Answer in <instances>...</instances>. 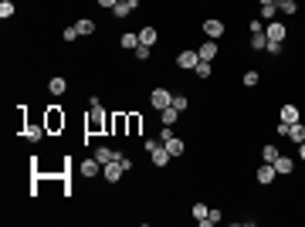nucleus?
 Returning <instances> with one entry per match:
<instances>
[{"label": "nucleus", "instance_id": "nucleus-33", "mask_svg": "<svg viewBox=\"0 0 305 227\" xmlns=\"http://www.w3.org/2000/svg\"><path fill=\"white\" fill-rule=\"evenodd\" d=\"M278 7H282L285 14H295V10H299V3H295V0H278Z\"/></svg>", "mask_w": 305, "mask_h": 227}, {"label": "nucleus", "instance_id": "nucleus-16", "mask_svg": "<svg viewBox=\"0 0 305 227\" xmlns=\"http://www.w3.org/2000/svg\"><path fill=\"white\" fill-rule=\"evenodd\" d=\"M109 129H112L115 136H119L122 129H129V115H112V119H109Z\"/></svg>", "mask_w": 305, "mask_h": 227}, {"label": "nucleus", "instance_id": "nucleus-7", "mask_svg": "<svg viewBox=\"0 0 305 227\" xmlns=\"http://www.w3.org/2000/svg\"><path fill=\"white\" fill-rule=\"evenodd\" d=\"M275 173H278V170H275V163H261V166H258V170H254V180H258V183H265V187H268V183H271V180H275Z\"/></svg>", "mask_w": 305, "mask_h": 227}, {"label": "nucleus", "instance_id": "nucleus-39", "mask_svg": "<svg viewBox=\"0 0 305 227\" xmlns=\"http://www.w3.org/2000/svg\"><path fill=\"white\" fill-rule=\"evenodd\" d=\"M139 132V115H129V136Z\"/></svg>", "mask_w": 305, "mask_h": 227}, {"label": "nucleus", "instance_id": "nucleus-29", "mask_svg": "<svg viewBox=\"0 0 305 227\" xmlns=\"http://www.w3.org/2000/svg\"><path fill=\"white\" fill-rule=\"evenodd\" d=\"M241 81H244V85H248V88H254V85H258V81H261V75H258V72H254V68H251V72H244V78H241Z\"/></svg>", "mask_w": 305, "mask_h": 227}, {"label": "nucleus", "instance_id": "nucleus-21", "mask_svg": "<svg viewBox=\"0 0 305 227\" xmlns=\"http://www.w3.org/2000/svg\"><path fill=\"white\" fill-rule=\"evenodd\" d=\"M92 156H95L98 163H112V159H115V152L109 150V146H95V152H92Z\"/></svg>", "mask_w": 305, "mask_h": 227}, {"label": "nucleus", "instance_id": "nucleus-40", "mask_svg": "<svg viewBox=\"0 0 305 227\" xmlns=\"http://www.w3.org/2000/svg\"><path fill=\"white\" fill-rule=\"evenodd\" d=\"M115 3H119V0H98V7H105V10H112Z\"/></svg>", "mask_w": 305, "mask_h": 227}, {"label": "nucleus", "instance_id": "nucleus-35", "mask_svg": "<svg viewBox=\"0 0 305 227\" xmlns=\"http://www.w3.org/2000/svg\"><path fill=\"white\" fill-rule=\"evenodd\" d=\"M115 159H119V166H122V170H126V173H129V170H133V159H129V156H126V152H115Z\"/></svg>", "mask_w": 305, "mask_h": 227}, {"label": "nucleus", "instance_id": "nucleus-24", "mask_svg": "<svg viewBox=\"0 0 305 227\" xmlns=\"http://www.w3.org/2000/svg\"><path fill=\"white\" fill-rule=\"evenodd\" d=\"M282 122H288V126L299 122V109L295 105H282Z\"/></svg>", "mask_w": 305, "mask_h": 227}, {"label": "nucleus", "instance_id": "nucleus-13", "mask_svg": "<svg viewBox=\"0 0 305 227\" xmlns=\"http://www.w3.org/2000/svg\"><path fill=\"white\" fill-rule=\"evenodd\" d=\"M163 146H166V150H170V156H183V150H187V143H183V139H180V136H170V139H166V143H163Z\"/></svg>", "mask_w": 305, "mask_h": 227}, {"label": "nucleus", "instance_id": "nucleus-43", "mask_svg": "<svg viewBox=\"0 0 305 227\" xmlns=\"http://www.w3.org/2000/svg\"><path fill=\"white\" fill-rule=\"evenodd\" d=\"M126 3H133V0H126Z\"/></svg>", "mask_w": 305, "mask_h": 227}, {"label": "nucleus", "instance_id": "nucleus-30", "mask_svg": "<svg viewBox=\"0 0 305 227\" xmlns=\"http://www.w3.org/2000/svg\"><path fill=\"white\" fill-rule=\"evenodd\" d=\"M207 214H210V207H207V204H200V200H197V204H193V217H197V221H204V217H207Z\"/></svg>", "mask_w": 305, "mask_h": 227}, {"label": "nucleus", "instance_id": "nucleus-17", "mask_svg": "<svg viewBox=\"0 0 305 227\" xmlns=\"http://www.w3.org/2000/svg\"><path fill=\"white\" fill-rule=\"evenodd\" d=\"M288 139H292V143H305V126L302 122H292V126H288Z\"/></svg>", "mask_w": 305, "mask_h": 227}, {"label": "nucleus", "instance_id": "nucleus-14", "mask_svg": "<svg viewBox=\"0 0 305 227\" xmlns=\"http://www.w3.org/2000/svg\"><path fill=\"white\" fill-rule=\"evenodd\" d=\"M150 156H152V166H166V163H170V150H166L163 143H159V146H156Z\"/></svg>", "mask_w": 305, "mask_h": 227}, {"label": "nucleus", "instance_id": "nucleus-27", "mask_svg": "<svg viewBox=\"0 0 305 227\" xmlns=\"http://www.w3.org/2000/svg\"><path fill=\"white\" fill-rule=\"evenodd\" d=\"M173 109H176V112H183V109H190V98H187L183 92H176V95H173Z\"/></svg>", "mask_w": 305, "mask_h": 227}, {"label": "nucleus", "instance_id": "nucleus-32", "mask_svg": "<svg viewBox=\"0 0 305 227\" xmlns=\"http://www.w3.org/2000/svg\"><path fill=\"white\" fill-rule=\"evenodd\" d=\"M0 17H3V20L14 17V3H10V0H0Z\"/></svg>", "mask_w": 305, "mask_h": 227}, {"label": "nucleus", "instance_id": "nucleus-12", "mask_svg": "<svg viewBox=\"0 0 305 227\" xmlns=\"http://www.w3.org/2000/svg\"><path fill=\"white\" fill-rule=\"evenodd\" d=\"M251 48H254V51H268V34H265V27H261V31H251Z\"/></svg>", "mask_w": 305, "mask_h": 227}, {"label": "nucleus", "instance_id": "nucleus-23", "mask_svg": "<svg viewBox=\"0 0 305 227\" xmlns=\"http://www.w3.org/2000/svg\"><path fill=\"white\" fill-rule=\"evenodd\" d=\"M278 17V3H261V20L268 24V20H275Z\"/></svg>", "mask_w": 305, "mask_h": 227}, {"label": "nucleus", "instance_id": "nucleus-2", "mask_svg": "<svg viewBox=\"0 0 305 227\" xmlns=\"http://www.w3.org/2000/svg\"><path fill=\"white\" fill-rule=\"evenodd\" d=\"M150 105H152V109H166V105H173L170 88H152V92H150Z\"/></svg>", "mask_w": 305, "mask_h": 227}, {"label": "nucleus", "instance_id": "nucleus-20", "mask_svg": "<svg viewBox=\"0 0 305 227\" xmlns=\"http://www.w3.org/2000/svg\"><path fill=\"white\" fill-rule=\"evenodd\" d=\"M193 72H197V78H204V81H207V78L214 75V61H197V68H193Z\"/></svg>", "mask_w": 305, "mask_h": 227}, {"label": "nucleus", "instance_id": "nucleus-41", "mask_svg": "<svg viewBox=\"0 0 305 227\" xmlns=\"http://www.w3.org/2000/svg\"><path fill=\"white\" fill-rule=\"evenodd\" d=\"M299 159L305 163V143H299Z\"/></svg>", "mask_w": 305, "mask_h": 227}, {"label": "nucleus", "instance_id": "nucleus-37", "mask_svg": "<svg viewBox=\"0 0 305 227\" xmlns=\"http://www.w3.org/2000/svg\"><path fill=\"white\" fill-rule=\"evenodd\" d=\"M150 55H152V48H150V44H139V48H136V58H139V61H146Z\"/></svg>", "mask_w": 305, "mask_h": 227}, {"label": "nucleus", "instance_id": "nucleus-25", "mask_svg": "<svg viewBox=\"0 0 305 227\" xmlns=\"http://www.w3.org/2000/svg\"><path fill=\"white\" fill-rule=\"evenodd\" d=\"M275 170H278V173H292V170H295V159H288V156H278V159H275Z\"/></svg>", "mask_w": 305, "mask_h": 227}, {"label": "nucleus", "instance_id": "nucleus-15", "mask_svg": "<svg viewBox=\"0 0 305 227\" xmlns=\"http://www.w3.org/2000/svg\"><path fill=\"white\" fill-rule=\"evenodd\" d=\"M122 48H126V51H136V48H139V31H126V34H122Z\"/></svg>", "mask_w": 305, "mask_h": 227}, {"label": "nucleus", "instance_id": "nucleus-8", "mask_svg": "<svg viewBox=\"0 0 305 227\" xmlns=\"http://www.w3.org/2000/svg\"><path fill=\"white\" fill-rule=\"evenodd\" d=\"M265 34H268V41H285V24H278V17H275L265 24Z\"/></svg>", "mask_w": 305, "mask_h": 227}, {"label": "nucleus", "instance_id": "nucleus-34", "mask_svg": "<svg viewBox=\"0 0 305 227\" xmlns=\"http://www.w3.org/2000/svg\"><path fill=\"white\" fill-rule=\"evenodd\" d=\"M44 129H48V126H31V129H27V139H41Z\"/></svg>", "mask_w": 305, "mask_h": 227}, {"label": "nucleus", "instance_id": "nucleus-9", "mask_svg": "<svg viewBox=\"0 0 305 227\" xmlns=\"http://www.w3.org/2000/svg\"><path fill=\"white\" fill-rule=\"evenodd\" d=\"M197 61H200V55H197V51H180V55H176V65H180V68H187V72H193V68H197Z\"/></svg>", "mask_w": 305, "mask_h": 227}, {"label": "nucleus", "instance_id": "nucleus-36", "mask_svg": "<svg viewBox=\"0 0 305 227\" xmlns=\"http://www.w3.org/2000/svg\"><path fill=\"white\" fill-rule=\"evenodd\" d=\"M75 38H78V31H75V27H65V31H61V41H65V44H72Z\"/></svg>", "mask_w": 305, "mask_h": 227}, {"label": "nucleus", "instance_id": "nucleus-18", "mask_svg": "<svg viewBox=\"0 0 305 227\" xmlns=\"http://www.w3.org/2000/svg\"><path fill=\"white\" fill-rule=\"evenodd\" d=\"M159 119H163V126H173V122L180 119V112H176L173 105H166V109H159Z\"/></svg>", "mask_w": 305, "mask_h": 227}, {"label": "nucleus", "instance_id": "nucleus-3", "mask_svg": "<svg viewBox=\"0 0 305 227\" xmlns=\"http://www.w3.org/2000/svg\"><path fill=\"white\" fill-rule=\"evenodd\" d=\"M204 34H207L210 41H221V38H224V20H217V17H207V20H204Z\"/></svg>", "mask_w": 305, "mask_h": 227}, {"label": "nucleus", "instance_id": "nucleus-31", "mask_svg": "<svg viewBox=\"0 0 305 227\" xmlns=\"http://www.w3.org/2000/svg\"><path fill=\"white\" fill-rule=\"evenodd\" d=\"M261 156H265V163H275V159H278L282 152L275 150V146H265V150H261Z\"/></svg>", "mask_w": 305, "mask_h": 227}, {"label": "nucleus", "instance_id": "nucleus-10", "mask_svg": "<svg viewBox=\"0 0 305 227\" xmlns=\"http://www.w3.org/2000/svg\"><path fill=\"white\" fill-rule=\"evenodd\" d=\"M48 132H58V129H65V115L58 112V109H48Z\"/></svg>", "mask_w": 305, "mask_h": 227}, {"label": "nucleus", "instance_id": "nucleus-42", "mask_svg": "<svg viewBox=\"0 0 305 227\" xmlns=\"http://www.w3.org/2000/svg\"><path fill=\"white\" fill-rule=\"evenodd\" d=\"M258 3H275V0H258Z\"/></svg>", "mask_w": 305, "mask_h": 227}, {"label": "nucleus", "instance_id": "nucleus-28", "mask_svg": "<svg viewBox=\"0 0 305 227\" xmlns=\"http://www.w3.org/2000/svg\"><path fill=\"white\" fill-rule=\"evenodd\" d=\"M75 31H78V34H92V31H95V20H88V17H81V20L75 24Z\"/></svg>", "mask_w": 305, "mask_h": 227}, {"label": "nucleus", "instance_id": "nucleus-26", "mask_svg": "<svg viewBox=\"0 0 305 227\" xmlns=\"http://www.w3.org/2000/svg\"><path fill=\"white\" fill-rule=\"evenodd\" d=\"M221 221H224V214H221V210H210V214H207L204 221H197V224L200 227H214V224H221Z\"/></svg>", "mask_w": 305, "mask_h": 227}, {"label": "nucleus", "instance_id": "nucleus-22", "mask_svg": "<svg viewBox=\"0 0 305 227\" xmlns=\"http://www.w3.org/2000/svg\"><path fill=\"white\" fill-rule=\"evenodd\" d=\"M156 38H159V34H156V27H143V31H139V44H156Z\"/></svg>", "mask_w": 305, "mask_h": 227}, {"label": "nucleus", "instance_id": "nucleus-5", "mask_svg": "<svg viewBox=\"0 0 305 227\" xmlns=\"http://www.w3.org/2000/svg\"><path fill=\"white\" fill-rule=\"evenodd\" d=\"M102 176H105L109 183H119V180L126 176V170L119 166V159H112V163H102Z\"/></svg>", "mask_w": 305, "mask_h": 227}, {"label": "nucleus", "instance_id": "nucleus-1", "mask_svg": "<svg viewBox=\"0 0 305 227\" xmlns=\"http://www.w3.org/2000/svg\"><path fill=\"white\" fill-rule=\"evenodd\" d=\"M102 126H105V109H102V102L92 95V98H88V129L98 132Z\"/></svg>", "mask_w": 305, "mask_h": 227}, {"label": "nucleus", "instance_id": "nucleus-19", "mask_svg": "<svg viewBox=\"0 0 305 227\" xmlns=\"http://www.w3.org/2000/svg\"><path fill=\"white\" fill-rule=\"evenodd\" d=\"M48 88H51V95H65V92H68V81L58 75V78H51V81H48Z\"/></svg>", "mask_w": 305, "mask_h": 227}, {"label": "nucleus", "instance_id": "nucleus-11", "mask_svg": "<svg viewBox=\"0 0 305 227\" xmlns=\"http://www.w3.org/2000/svg\"><path fill=\"white\" fill-rule=\"evenodd\" d=\"M139 7V0H133V3H126V0H119L115 7H112V17H129L133 10Z\"/></svg>", "mask_w": 305, "mask_h": 227}, {"label": "nucleus", "instance_id": "nucleus-6", "mask_svg": "<svg viewBox=\"0 0 305 227\" xmlns=\"http://www.w3.org/2000/svg\"><path fill=\"white\" fill-rule=\"evenodd\" d=\"M197 55H200V61H214V58H217V55H221V44H217V41H210V38H207V41H204V44H200V51H197Z\"/></svg>", "mask_w": 305, "mask_h": 227}, {"label": "nucleus", "instance_id": "nucleus-38", "mask_svg": "<svg viewBox=\"0 0 305 227\" xmlns=\"http://www.w3.org/2000/svg\"><path fill=\"white\" fill-rule=\"evenodd\" d=\"M282 44L285 41H268V55H282Z\"/></svg>", "mask_w": 305, "mask_h": 227}, {"label": "nucleus", "instance_id": "nucleus-4", "mask_svg": "<svg viewBox=\"0 0 305 227\" xmlns=\"http://www.w3.org/2000/svg\"><path fill=\"white\" fill-rule=\"evenodd\" d=\"M78 173H81L85 180H92V176H98V173H102V163H98L95 156H88V159H81V163H78Z\"/></svg>", "mask_w": 305, "mask_h": 227}]
</instances>
